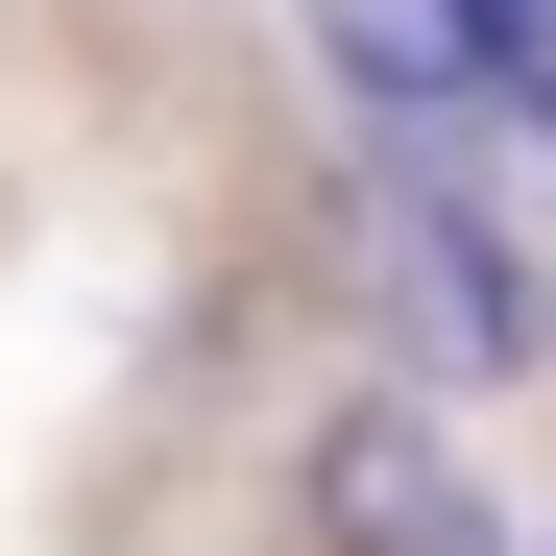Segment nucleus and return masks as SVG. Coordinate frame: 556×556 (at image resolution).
Instances as JSON below:
<instances>
[{
    "mask_svg": "<svg viewBox=\"0 0 556 556\" xmlns=\"http://www.w3.org/2000/svg\"><path fill=\"white\" fill-rule=\"evenodd\" d=\"M339 194H363V242L412 266L435 388H556V266H532V218H508L484 98H459V122H388V169H339Z\"/></svg>",
    "mask_w": 556,
    "mask_h": 556,
    "instance_id": "1",
    "label": "nucleus"
},
{
    "mask_svg": "<svg viewBox=\"0 0 556 556\" xmlns=\"http://www.w3.org/2000/svg\"><path fill=\"white\" fill-rule=\"evenodd\" d=\"M459 508H484V484H459L435 388H339V412H315V459H291V532H315V556H435Z\"/></svg>",
    "mask_w": 556,
    "mask_h": 556,
    "instance_id": "2",
    "label": "nucleus"
},
{
    "mask_svg": "<svg viewBox=\"0 0 556 556\" xmlns=\"http://www.w3.org/2000/svg\"><path fill=\"white\" fill-rule=\"evenodd\" d=\"M315 49H339V98H363V122H459V98H484L459 0H315Z\"/></svg>",
    "mask_w": 556,
    "mask_h": 556,
    "instance_id": "3",
    "label": "nucleus"
},
{
    "mask_svg": "<svg viewBox=\"0 0 556 556\" xmlns=\"http://www.w3.org/2000/svg\"><path fill=\"white\" fill-rule=\"evenodd\" d=\"M484 146H508L532 194H556V49H532V73H484Z\"/></svg>",
    "mask_w": 556,
    "mask_h": 556,
    "instance_id": "4",
    "label": "nucleus"
},
{
    "mask_svg": "<svg viewBox=\"0 0 556 556\" xmlns=\"http://www.w3.org/2000/svg\"><path fill=\"white\" fill-rule=\"evenodd\" d=\"M435 556H532V532H484V508H459V532H435Z\"/></svg>",
    "mask_w": 556,
    "mask_h": 556,
    "instance_id": "5",
    "label": "nucleus"
}]
</instances>
